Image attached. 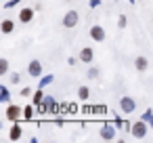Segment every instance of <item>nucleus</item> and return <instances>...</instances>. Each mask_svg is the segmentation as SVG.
Masks as SVG:
<instances>
[{"mask_svg":"<svg viewBox=\"0 0 153 143\" xmlns=\"http://www.w3.org/2000/svg\"><path fill=\"white\" fill-rule=\"evenodd\" d=\"M130 133H132V137H134V139H145V137H147V133H149V124H147V122L140 118V120L132 122Z\"/></svg>","mask_w":153,"mask_h":143,"instance_id":"1","label":"nucleus"},{"mask_svg":"<svg viewBox=\"0 0 153 143\" xmlns=\"http://www.w3.org/2000/svg\"><path fill=\"white\" fill-rule=\"evenodd\" d=\"M99 137H101L103 141H113V139L117 137V126H115V124H103L101 130H99Z\"/></svg>","mask_w":153,"mask_h":143,"instance_id":"2","label":"nucleus"},{"mask_svg":"<svg viewBox=\"0 0 153 143\" xmlns=\"http://www.w3.org/2000/svg\"><path fill=\"white\" fill-rule=\"evenodd\" d=\"M78 21H80V15H78V11H67L65 15H63V28H67V30H71V28H76L78 25Z\"/></svg>","mask_w":153,"mask_h":143,"instance_id":"3","label":"nucleus"},{"mask_svg":"<svg viewBox=\"0 0 153 143\" xmlns=\"http://www.w3.org/2000/svg\"><path fill=\"white\" fill-rule=\"evenodd\" d=\"M120 109L124 112V114H132L134 109H136V101H134V97H122L120 99Z\"/></svg>","mask_w":153,"mask_h":143,"instance_id":"4","label":"nucleus"},{"mask_svg":"<svg viewBox=\"0 0 153 143\" xmlns=\"http://www.w3.org/2000/svg\"><path fill=\"white\" fill-rule=\"evenodd\" d=\"M4 116H7V120H11V122H17V118L23 116V107H19V105H9L7 112H4Z\"/></svg>","mask_w":153,"mask_h":143,"instance_id":"5","label":"nucleus"},{"mask_svg":"<svg viewBox=\"0 0 153 143\" xmlns=\"http://www.w3.org/2000/svg\"><path fill=\"white\" fill-rule=\"evenodd\" d=\"M27 74H30L32 78H38V76H42V63H40L38 59H32V61L27 63Z\"/></svg>","mask_w":153,"mask_h":143,"instance_id":"6","label":"nucleus"},{"mask_svg":"<svg viewBox=\"0 0 153 143\" xmlns=\"http://www.w3.org/2000/svg\"><path fill=\"white\" fill-rule=\"evenodd\" d=\"M19 21H21V23H30V21H34V9L23 7V9L19 11Z\"/></svg>","mask_w":153,"mask_h":143,"instance_id":"7","label":"nucleus"},{"mask_svg":"<svg viewBox=\"0 0 153 143\" xmlns=\"http://www.w3.org/2000/svg\"><path fill=\"white\" fill-rule=\"evenodd\" d=\"M90 38H92L94 42H103V40H105V30H103L101 25H92V28H90Z\"/></svg>","mask_w":153,"mask_h":143,"instance_id":"8","label":"nucleus"},{"mask_svg":"<svg viewBox=\"0 0 153 143\" xmlns=\"http://www.w3.org/2000/svg\"><path fill=\"white\" fill-rule=\"evenodd\" d=\"M78 57H80V61H82V63H90V61H92V57H94V53H92V49H90V46H82V51H80V55H78Z\"/></svg>","mask_w":153,"mask_h":143,"instance_id":"9","label":"nucleus"},{"mask_svg":"<svg viewBox=\"0 0 153 143\" xmlns=\"http://www.w3.org/2000/svg\"><path fill=\"white\" fill-rule=\"evenodd\" d=\"M21 137H23V128L15 122V124L11 126V130H9V139H11V141H19Z\"/></svg>","mask_w":153,"mask_h":143,"instance_id":"10","label":"nucleus"},{"mask_svg":"<svg viewBox=\"0 0 153 143\" xmlns=\"http://www.w3.org/2000/svg\"><path fill=\"white\" fill-rule=\"evenodd\" d=\"M134 67H136L138 72H147V70H149V59L143 57V55H138V57L134 59Z\"/></svg>","mask_w":153,"mask_h":143,"instance_id":"11","label":"nucleus"},{"mask_svg":"<svg viewBox=\"0 0 153 143\" xmlns=\"http://www.w3.org/2000/svg\"><path fill=\"white\" fill-rule=\"evenodd\" d=\"M0 30H2V34H4V36L13 34V30H15V21H11V19H4V21H2V25H0Z\"/></svg>","mask_w":153,"mask_h":143,"instance_id":"12","label":"nucleus"},{"mask_svg":"<svg viewBox=\"0 0 153 143\" xmlns=\"http://www.w3.org/2000/svg\"><path fill=\"white\" fill-rule=\"evenodd\" d=\"M140 118H143V120L151 126V130H153V109H151V107H149V109H145V114H143Z\"/></svg>","mask_w":153,"mask_h":143,"instance_id":"13","label":"nucleus"},{"mask_svg":"<svg viewBox=\"0 0 153 143\" xmlns=\"http://www.w3.org/2000/svg\"><path fill=\"white\" fill-rule=\"evenodd\" d=\"M0 101H2V103H9L11 101V95H9V88L2 84V86H0Z\"/></svg>","mask_w":153,"mask_h":143,"instance_id":"14","label":"nucleus"},{"mask_svg":"<svg viewBox=\"0 0 153 143\" xmlns=\"http://www.w3.org/2000/svg\"><path fill=\"white\" fill-rule=\"evenodd\" d=\"M88 97H90V91H88V86H80V88H78V99H80V101H86Z\"/></svg>","mask_w":153,"mask_h":143,"instance_id":"15","label":"nucleus"},{"mask_svg":"<svg viewBox=\"0 0 153 143\" xmlns=\"http://www.w3.org/2000/svg\"><path fill=\"white\" fill-rule=\"evenodd\" d=\"M0 76H9V59H0Z\"/></svg>","mask_w":153,"mask_h":143,"instance_id":"16","label":"nucleus"},{"mask_svg":"<svg viewBox=\"0 0 153 143\" xmlns=\"http://www.w3.org/2000/svg\"><path fill=\"white\" fill-rule=\"evenodd\" d=\"M53 80H55V76H53V74H46V76H42V80H40V88H42V86H48Z\"/></svg>","mask_w":153,"mask_h":143,"instance_id":"17","label":"nucleus"},{"mask_svg":"<svg viewBox=\"0 0 153 143\" xmlns=\"http://www.w3.org/2000/svg\"><path fill=\"white\" fill-rule=\"evenodd\" d=\"M42 101H44V93H42V91L38 88V91L34 93V105H40Z\"/></svg>","mask_w":153,"mask_h":143,"instance_id":"18","label":"nucleus"},{"mask_svg":"<svg viewBox=\"0 0 153 143\" xmlns=\"http://www.w3.org/2000/svg\"><path fill=\"white\" fill-rule=\"evenodd\" d=\"M9 80H11L13 84H19V82H21V74H19V72H13V74H9Z\"/></svg>","mask_w":153,"mask_h":143,"instance_id":"19","label":"nucleus"},{"mask_svg":"<svg viewBox=\"0 0 153 143\" xmlns=\"http://www.w3.org/2000/svg\"><path fill=\"white\" fill-rule=\"evenodd\" d=\"M23 118H27V120H32V118H34V107H32V105L23 107Z\"/></svg>","mask_w":153,"mask_h":143,"instance_id":"20","label":"nucleus"},{"mask_svg":"<svg viewBox=\"0 0 153 143\" xmlns=\"http://www.w3.org/2000/svg\"><path fill=\"white\" fill-rule=\"evenodd\" d=\"M99 76H101V72H99L97 67H90V70H88V78H90V80H97Z\"/></svg>","mask_w":153,"mask_h":143,"instance_id":"21","label":"nucleus"},{"mask_svg":"<svg viewBox=\"0 0 153 143\" xmlns=\"http://www.w3.org/2000/svg\"><path fill=\"white\" fill-rule=\"evenodd\" d=\"M117 23H120V28L124 30V28H126V17H124V15H120V19H117Z\"/></svg>","mask_w":153,"mask_h":143,"instance_id":"22","label":"nucleus"},{"mask_svg":"<svg viewBox=\"0 0 153 143\" xmlns=\"http://www.w3.org/2000/svg\"><path fill=\"white\" fill-rule=\"evenodd\" d=\"M30 95H32V88H23L21 91V97H30Z\"/></svg>","mask_w":153,"mask_h":143,"instance_id":"23","label":"nucleus"},{"mask_svg":"<svg viewBox=\"0 0 153 143\" xmlns=\"http://www.w3.org/2000/svg\"><path fill=\"white\" fill-rule=\"evenodd\" d=\"M78 59H80V57H78ZM78 59H76V57H69V65H76V63H78Z\"/></svg>","mask_w":153,"mask_h":143,"instance_id":"24","label":"nucleus"},{"mask_svg":"<svg viewBox=\"0 0 153 143\" xmlns=\"http://www.w3.org/2000/svg\"><path fill=\"white\" fill-rule=\"evenodd\" d=\"M99 2H101V0H90V7H97Z\"/></svg>","mask_w":153,"mask_h":143,"instance_id":"25","label":"nucleus"},{"mask_svg":"<svg viewBox=\"0 0 153 143\" xmlns=\"http://www.w3.org/2000/svg\"><path fill=\"white\" fill-rule=\"evenodd\" d=\"M67 2H69V0H67Z\"/></svg>","mask_w":153,"mask_h":143,"instance_id":"26","label":"nucleus"}]
</instances>
